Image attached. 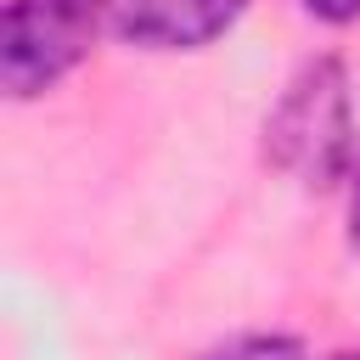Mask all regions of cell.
Masks as SVG:
<instances>
[{
  "instance_id": "obj_1",
  "label": "cell",
  "mask_w": 360,
  "mask_h": 360,
  "mask_svg": "<svg viewBox=\"0 0 360 360\" xmlns=\"http://www.w3.org/2000/svg\"><path fill=\"white\" fill-rule=\"evenodd\" d=\"M264 158L309 191H332L354 163V96L338 56L304 62L264 112Z\"/></svg>"
},
{
  "instance_id": "obj_2",
  "label": "cell",
  "mask_w": 360,
  "mask_h": 360,
  "mask_svg": "<svg viewBox=\"0 0 360 360\" xmlns=\"http://www.w3.org/2000/svg\"><path fill=\"white\" fill-rule=\"evenodd\" d=\"M96 0H6L0 11V84L11 101H28L68 79L96 45Z\"/></svg>"
},
{
  "instance_id": "obj_3",
  "label": "cell",
  "mask_w": 360,
  "mask_h": 360,
  "mask_svg": "<svg viewBox=\"0 0 360 360\" xmlns=\"http://www.w3.org/2000/svg\"><path fill=\"white\" fill-rule=\"evenodd\" d=\"M101 28L141 51H202L236 28L248 0H96Z\"/></svg>"
},
{
  "instance_id": "obj_4",
  "label": "cell",
  "mask_w": 360,
  "mask_h": 360,
  "mask_svg": "<svg viewBox=\"0 0 360 360\" xmlns=\"http://www.w3.org/2000/svg\"><path fill=\"white\" fill-rule=\"evenodd\" d=\"M202 360H304V343L287 332H242V338L208 349Z\"/></svg>"
},
{
  "instance_id": "obj_5",
  "label": "cell",
  "mask_w": 360,
  "mask_h": 360,
  "mask_svg": "<svg viewBox=\"0 0 360 360\" xmlns=\"http://www.w3.org/2000/svg\"><path fill=\"white\" fill-rule=\"evenodd\" d=\"M321 22H360V0H298Z\"/></svg>"
},
{
  "instance_id": "obj_6",
  "label": "cell",
  "mask_w": 360,
  "mask_h": 360,
  "mask_svg": "<svg viewBox=\"0 0 360 360\" xmlns=\"http://www.w3.org/2000/svg\"><path fill=\"white\" fill-rule=\"evenodd\" d=\"M349 248H360V163L349 174Z\"/></svg>"
},
{
  "instance_id": "obj_7",
  "label": "cell",
  "mask_w": 360,
  "mask_h": 360,
  "mask_svg": "<svg viewBox=\"0 0 360 360\" xmlns=\"http://www.w3.org/2000/svg\"><path fill=\"white\" fill-rule=\"evenodd\" d=\"M332 360H360V349H343V354H332Z\"/></svg>"
}]
</instances>
